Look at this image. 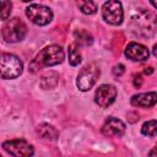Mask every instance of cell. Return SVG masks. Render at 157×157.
<instances>
[{
	"label": "cell",
	"mask_w": 157,
	"mask_h": 157,
	"mask_svg": "<svg viewBox=\"0 0 157 157\" xmlns=\"http://www.w3.org/2000/svg\"><path fill=\"white\" fill-rule=\"evenodd\" d=\"M64 59H65V53H64L63 48L60 45L52 44V45L43 48L37 54V56L34 58V60L31 64V69L33 71H36L42 67L55 66V65L61 64L64 61Z\"/></svg>",
	"instance_id": "obj_1"
},
{
	"label": "cell",
	"mask_w": 157,
	"mask_h": 157,
	"mask_svg": "<svg viewBox=\"0 0 157 157\" xmlns=\"http://www.w3.org/2000/svg\"><path fill=\"white\" fill-rule=\"evenodd\" d=\"M23 71V64L18 56L10 53H0V78H17Z\"/></svg>",
	"instance_id": "obj_2"
},
{
	"label": "cell",
	"mask_w": 157,
	"mask_h": 157,
	"mask_svg": "<svg viewBox=\"0 0 157 157\" xmlns=\"http://www.w3.org/2000/svg\"><path fill=\"white\" fill-rule=\"evenodd\" d=\"M1 34L5 42L7 43H17L21 42L27 34V26L18 17H12L6 20L2 26Z\"/></svg>",
	"instance_id": "obj_3"
},
{
	"label": "cell",
	"mask_w": 157,
	"mask_h": 157,
	"mask_svg": "<svg viewBox=\"0 0 157 157\" xmlns=\"http://www.w3.org/2000/svg\"><path fill=\"white\" fill-rule=\"evenodd\" d=\"M156 27V17L153 13L147 11L139 12L132 18V29L135 34L139 36H151Z\"/></svg>",
	"instance_id": "obj_4"
},
{
	"label": "cell",
	"mask_w": 157,
	"mask_h": 157,
	"mask_svg": "<svg viewBox=\"0 0 157 157\" xmlns=\"http://www.w3.org/2000/svg\"><path fill=\"white\" fill-rule=\"evenodd\" d=\"M99 77V69L96 64H88L81 69L76 78V86L80 91H90Z\"/></svg>",
	"instance_id": "obj_5"
},
{
	"label": "cell",
	"mask_w": 157,
	"mask_h": 157,
	"mask_svg": "<svg viewBox=\"0 0 157 157\" xmlns=\"http://www.w3.org/2000/svg\"><path fill=\"white\" fill-rule=\"evenodd\" d=\"M26 16L37 26H45L53 20V11L40 4H31L26 9Z\"/></svg>",
	"instance_id": "obj_6"
},
{
	"label": "cell",
	"mask_w": 157,
	"mask_h": 157,
	"mask_svg": "<svg viewBox=\"0 0 157 157\" xmlns=\"http://www.w3.org/2000/svg\"><path fill=\"white\" fill-rule=\"evenodd\" d=\"M2 148L13 157H32L34 153L33 146L22 139L6 140L2 142Z\"/></svg>",
	"instance_id": "obj_7"
},
{
	"label": "cell",
	"mask_w": 157,
	"mask_h": 157,
	"mask_svg": "<svg viewBox=\"0 0 157 157\" xmlns=\"http://www.w3.org/2000/svg\"><path fill=\"white\" fill-rule=\"evenodd\" d=\"M102 17L103 20L113 26H118L124 20V11L120 1L110 0L103 4L102 6Z\"/></svg>",
	"instance_id": "obj_8"
},
{
	"label": "cell",
	"mask_w": 157,
	"mask_h": 157,
	"mask_svg": "<svg viewBox=\"0 0 157 157\" xmlns=\"http://www.w3.org/2000/svg\"><path fill=\"white\" fill-rule=\"evenodd\" d=\"M117 98V88L113 85H101L94 93V102L101 108H108L114 103Z\"/></svg>",
	"instance_id": "obj_9"
},
{
	"label": "cell",
	"mask_w": 157,
	"mask_h": 157,
	"mask_svg": "<svg viewBox=\"0 0 157 157\" xmlns=\"http://www.w3.org/2000/svg\"><path fill=\"white\" fill-rule=\"evenodd\" d=\"M124 54L128 59H130L132 61H145L150 56L148 49L144 44H140V43H136V42L129 43L125 48Z\"/></svg>",
	"instance_id": "obj_10"
},
{
	"label": "cell",
	"mask_w": 157,
	"mask_h": 157,
	"mask_svg": "<svg viewBox=\"0 0 157 157\" xmlns=\"http://www.w3.org/2000/svg\"><path fill=\"white\" fill-rule=\"evenodd\" d=\"M124 132H125V124L114 117H109L102 126V134L107 137H113V136L119 137Z\"/></svg>",
	"instance_id": "obj_11"
},
{
	"label": "cell",
	"mask_w": 157,
	"mask_h": 157,
	"mask_svg": "<svg viewBox=\"0 0 157 157\" xmlns=\"http://www.w3.org/2000/svg\"><path fill=\"white\" fill-rule=\"evenodd\" d=\"M157 96L156 92H146V93H139L131 97V105L134 107H141V108H150L156 104Z\"/></svg>",
	"instance_id": "obj_12"
},
{
	"label": "cell",
	"mask_w": 157,
	"mask_h": 157,
	"mask_svg": "<svg viewBox=\"0 0 157 157\" xmlns=\"http://www.w3.org/2000/svg\"><path fill=\"white\" fill-rule=\"evenodd\" d=\"M37 132L42 139H47V140H56L58 136H59L58 130L53 125L47 124V123H43V124L38 125Z\"/></svg>",
	"instance_id": "obj_13"
},
{
	"label": "cell",
	"mask_w": 157,
	"mask_h": 157,
	"mask_svg": "<svg viewBox=\"0 0 157 157\" xmlns=\"http://www.w3.org/2000/svg\"><path fill=\"white\" fill-rule=\"evenodd\" d=\"M74 38H75V44L76 45H91L93 42V37L85 29H77L74 32Z\"/></svg>",
	"instance_id": "obj_14"
},
{
	"label": "cell",
	"mask_w": 157,
	"mask_h": 157,
	"mask_svg": "<svg viewBox=\"0 0 157 157\" xmlns=\"http://www.w3.org/2000/svg\"><path fill=\"white\" fill-rule=\"evenodd\" d=\"M67 53H69V63L71 66H77L82 61V55L78 50V45H76L75 43H71L69 45Z\"/></svg>",
	"instance_id": "obj_15"
},
{
	"label": "cell",
	"mask_w": 157,
	"mask_h": 157,
	"mask_svg": "<svg viewBox=\"0 0 157 157\" xmlns=\"http://www.w3.org/2000/svg\"><path fill=\"white\" fill-rule=\"evenodd\" d=\"M156 120H148L146 123L142 124L141 128V134L145 136H150V137H155L156 136Z\"/></svg>",
	"instance_id": "obj_16"
},
{
	"label": "cell",
	"mask_w": 157,
	"mask_h": 157,
	"mask_svg": "<svg viewBox=\"0 0 157 157\" xmlns=\"http://www.w3.org/2000/svg\"><path fill=\"white\" fill-rule=\"evenodd\" d=\"M78 7L85 15H93L97 12V5L93 1H78Z\"/></svg>",
	"instance_id": "obj_17"
},
{
	"label": "cell",
	"mask_w": 157,
	"mask_h": 157,
	"mask_svg": "<svg viewBox=\"0 0 157 157\" xmlns=\"http://www.w3.org/2000/svg\"><path fill=\"white\" fill-rule=\"evenodd\" d=\"M11 9H12V4L11 1H0V21L4 20H9L10 13H11Z\"/></svg>",
	"instance_id": "obj_18"
},
{
	"label": "cell",
	"mask_w": 157,
	"mask_h": 157,
	"mask_svg": "<svg viewBox=\"0 0 157 157\" xmlns=\"http://www.w3.org/2000/svg\"><path fill=\"white\" fill-rule=\"evenodd\" d=\"M124 72H125V66H124L123 64H118V65H115L114 69H113V75H114V76L120 77Z\"/></svg>",
	"instance_id": "obj_19"
},
{
	"label": "cell",
	"mask_w": 157,
	"mask_h": 157,
	"mask_svg": "<svg viewBox=\"0 0 157 157\" xmlns=\"http://www.w3.org/2000/svg\"><path fill=\"white\" fill-rule=\"evenodd\" d=\"M142 85V78H141V75H136L135 78H134V86L135 87H140Z\"/></svg>",
	"instance_id": "obj_20"
},
{
	"label": "cell",
	"mask_w": 157,
	"mask_h": 157,
	"mask_svg": "<svg viewBox=\"0 0 157 157\" xmlns=\"http://www.w3.org/2000/svg\"><path fill=\"white\" fill-rule=\"evenodd\" d=\"M146 75H150V74H152L153 72V67H146V70L144 71Z\"/></svg>",
	"instance_id": "obj_21"
},
{
	"label": "cell",
	"mask_w": 157,
	"mask_h": 157,
	"mask_svg": "<svg viewBox=\"0 0 157 157\" xmlns=\"http://www.w3.org/2000/svg\"><path fill=\"white\" fill-rule=\"evenodd\" d=\"M155 152H156V148H152L150 152V157H155Z\"/></svg>",
	"instance_id": "obj_22"
},
{
	"label": "cell",
	"mask_w": 157,
	"mask_h": 157,
	"mask_svg": "<svg viewBox=\"0 0 157 157\" xmlns=\"http://www.w3.org/2000/svg\"><path fill=\"white\" fill-rule=\"evenodd\" d=\"M0 157H1V156H0Z\"/></svg>",
	"instance_id": "obj_23"
}]
</instances>
